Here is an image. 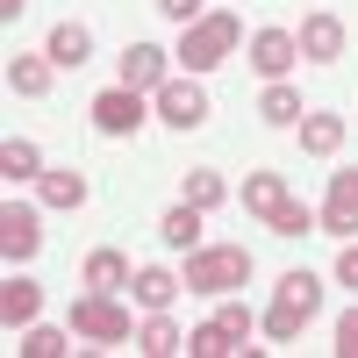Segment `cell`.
<instances>
[{
    "instance_id": "11",
    "label": "cell",
    "mask_w": 358,
    "mask_h": 358,
    "mask_svg": "<svg viewBox=\"0 0 358 358\" xmlns=\"http://www.w3.org/2000/svg\"><path fill=\"white\" fill-rule=\"evenodd\" d=\"M36 308H43V287L36 280H8V287H0V322H8V330H15V322H36Z\"/></svg>"
},
{
    "instance_id": "15",
    "label": "cell",
    "mask_w": 358,
    "mask_h": 358,
    "mask_svg": "<svg viewBox=\"0 0 358 358\" xmlns=\"http://www.w3.org/2000/svg\"><path fill=\"white\" fill-rule=\"evenodd\" d=\"M50 57H8V86H15V94H29V101H43L50 94Z\"/></svg>"
},
{
    "instance_id": "23",
    "label": "cell",
    "mask_w": 358,
    "mask_h": 358,
    "mask_svg": "<svg viewBox=\"0 0 358 358\" xmlns=\"http://www.w3.org/2000/svg\"><path fill=\"white\" fill-rule=\"evenodd\" d=\"M280 301H287V308H301V315H315V308H322L315 273H287V280H280Z\"/></svg>"
},
{
    "instance_id": "17",
    "label": "cell",
    "mask_w": 358,
    "mask_h": 358,
    "mask_svg": "<svg viewBox=\"0 0 358 358\" xmlns=\"http://www.w3.org/2000/svg\"><path fill=\"white\" fill-rule=\"evenodd\" d=\"M158 236H165L172 251H194V244H201V208H194V201H179V208H165V222H158Z\"/></svg>"
},
{
    "instance_id": "30",
    "label": "cell",
    "mask_w": 358,
    "mask_h": 358,
    "mask_svg": "<svg viewBox=\"0 0 358 358\" xmlns=\"http://www.w3.org/2000/svg\"><path fill=\"white\" fill-rule=\"evenodd\" d=\"M158 15H165V22H179V29H187V22H201V0H158Z\"/></svg>"
},
{
    "instance_id": "24",
    "label": "cell",
    "mask_w": 358,
    "mask_h": 358,
    "mask_svg": "<svg viewBox=\"0 0 358 358\" xmlns=\"http://www.w3.org/2000/svg\"><path fill=\"white\" fill-rule=\"evenodd\" d=\"M308 229H322V222L308 215L301 201H280V215H273V236H308Z\"/></svg>"
},
{
    "instance_id": "8",
    "label": "cell",
    "mask_w": 358,
    "mask_h": 358,
    "mask_svg": "<svg viewBox=\"0 0 358 358\" xmlns=\"http://www.w3.org/2000/svg\"><path fill=\"white\" fill-rule=\"evenodd\" d=\"M322 236H358V172L330 179V201H322Z\"/></svg>"
},
{
    "instance_id": "2",
    "label": "cell",
    "mask_w": 358,
    "mask_h": 358,
    "mask_svg": "<svg viewBox=\"0 0 358 358\" xmlns=\"http://www.w3.org/2000/svg\"><path fill=\"white\" fill-rule=\"evenodd\" d=\"M251 280V251L222 244V251H187V294H236Z\"/></svg>"
},
{
    "instance_id": "22",
    "label": "cell",
    "mask_w": 358,
    "mask_h": 358,
    "mask_svg": "<svg viewBox=\"0 0 358 358\" xmlns=\"http://www.w3.org/2000/svg\"><path fill=\"white\" fill-rule=\"evenodd\" d=\"M36 194H43V208H79V201H86V179H79V172H43Z\"/></svg>"
},
{
    "instance_id": "1",
    "label": "cell",
    "mask_w": 358,
    "mask_h": 358,
    "mask_svg": "<svg viewBox=\"0 0 358 358\" xmlns=\"http://www.w3.org/2000/svg\"><path fill=\"white\" fill-rule=\"evenodd\" d=\"M236 36H244V29H236V15H201V22H187V36H179V65L187 72H215L222 57L236 50Z\"/></svg>"
},
{
    "instance_id": "6",
    "label": "cell",
    "mask_w": 358,
    "mask_h": 358,
    "mask_svg": "<svg viewBox=\"0 0 358 358\" xmlns=\"http://www.w3.org/2000/svg\"><path fill=\"white\" fill-rule=\"evenodd\" d=\"M165 79H172V50H158V43H129V50H122V86L158 94Z\"/></svg>"
},
{
    "instance_id": "7",
    "label": "cell",
    "mask_w": 358,
    "mask_h": 358,
    "mask_svg": "<svg viewBox=\"0 0 358 358\" xmlns=\"http://www.w3.org/2000/svg\"><path fill=\"white\" fill-rule=\"evenodd\" d=\"M43 244V229H36V208H22V201H8V208H0V258H29V251H36Z\"/></svg>"
},
{
    "instance_id": "5",
    "label": "cell",
    "mask_w": 358,
    "mask_h": 358,
    "mask_svg": "<svg viewBox=\"0 0 358 358\" xmlns=\"http://www.w3.org/2000/svg\"><path fill=\"white\" fill-rule=\"evenodd\" d=\"M158 122H172V129H201L208 122V94L194 79H165L158 86Z\"/></svg>"
},
{
    "instance_id": "12",
    "label": "cell",
    "mask_w": 358,
    "mask_h": 358,
    "mask_svg": "<svg viewBox=\"0 0 358 358\" xmlns=\"http://www.w3.org/2000/svg\"><path fill=\"white\" fill-rule=\"evenodd\" d=\"M179 287H187V280H172L165 265H143V273L129 280V294H136V301L151 308V315H158V308H172V294H179Z\"/></svg>"
},
{
    "instance_id": "16",
    "label": "cell",
    "mask_w": 358,
    "mask_h": 358,
    "mask_svg": "<svg viewBox=\"0 0 358 358\" xmlns=\"http://www.w3.org/2000/svg\"><path fill=\"white\" fill-rule=\"evenodd\" d=\"M280 201H287V179H280V172H251V179H244V208H251V215L273 222Z\"/></svg>"
},
{
    "instance_id": "32",
    "label": "cell",
    "mask_w": 358,
    "mask_h": 358,
    "mask_svg": "<svg viewBox=\"0 0 358 358\" xmlns=\"http://www.w3.org/2000/svg\"><path fill=\"white\" fill-rule=\"evenodd\" d=\"M337 280H344V287H358V244H344V251H337Z\"/></svg>"
},
{
    "instance_id": "33",
    "label": "cell",
    "mask_w": 358,
    "mask_h": 358,
    "mask_svg": "<svg viewBox=\"0 0 358 358\" xmlns=\"http://www.w3.org/2000/svg\"><path fill=\"white\" fill-rule=\"evenodd\" d=\"M22 8H29V0H0V22H15V15H22Z\"/></svg>"
},
{
    "instance_id": "4",
    "label": "cell",
    "mask_w": 358,
    "mask_h": 358,
    "mask_svg": "<svg viewBox=\"0 0 358 358\" xmlns=\"http://www.w3.org/2000/svg\"><path fill=\"white\" fill-rule=\"evenodd\" d=\"M94 129L101 136H136L143 129V94L136 86H108V94L94 101Z\"/></svg>"
},
{
    "instance_id": "19",
    "label": "cell",
    "mask_w": 358,
    "mask_h": 358,
    "mask_svg": "<svg viewBox=\"0 0 358 358\" xmlns=\"http://www.w3.org/2000/svg\"><path fill=\"white\" fill-rule=\"evenodd\" d=\"M179 344H187V337H179V322H172L165 308H158V315H151V322L136 330V351H151V358H172Z\"/></svg>"
},
{
    "instance_id": "31",
    "label": "cell",
    "mask_w": 358,
    "mask_h": 358,
    "mask_svg": "<svg viewBox=\"0 0 358 358\" xmlns=\"http://www.w3.org/2000/svg\"><path fill=\"white\" fill-rule=\"evenodd\" d=\"M337 351H344V358H358V308L337 322Z\"/></svg>"
},
{
    "instance_id": "10",
    "label": "cell",
    "mask_w": 358,
    "mask_h": 358,
    "mask_svg": "<svg viewBox=\"0 0 358 358\" xmlns=\"http://www.w3.org/2000/svg\"><path fill=\"white\" fill-rule=\"evenodd\" d=\"M86 50H94L86 22H57V29H50V43H43V57H50V65H65V72H79V65H86Z\"/></svg>"
},
{
    "instance_id": "9",
    "label": "cell",
    "mask_w": 358,
    "mask_h": 358,
    "mask_svg": "<svg viewBox=\"0 0 358 358\" xmlns=\"http://www.w3.org/2000/svg\"><path fill=\"white\" fill-rule=\"evenodd\" d=\"M294 57H301V36H287V29H258V36H251V65L265 79H287Z\"/></svg>"
},
{
    "instance_id": "28",
    "label": "cell",
    "mask_w": 358,
    "mask_h": 358,
    "mask_svg": "<svg viewBox=\"0 0 358 358\" xmlns=\"http://www.w3.org/2000/svg\"><path fill=\"white\" fill-rule=\"evenodd\" d=\"M215 322H222V337H229V351H251V315H244V308H222Z\"/></svg>"
},
{
    "instance_id": "18",
    "label": "cell",
    "mask_w": 358,
    "mask_h": 358,
    "mask_svg": "<svg viewBox=\"0 0 358 358\" xmlns=\"http://www.w3.org/2000/svg\"><path fill=\"white\" fill-rule=\"evenodd\" d=\"M136 273H129V258L122 251H94L86 258V287H101V294H115V287H129Z\"/></svg>"
},
{
    "instance_id": "25",
    "label": "cell",
    "mask_w": 358,
    "mask_h": 358,
    "mask_svg": "<svg viewBox=\"0 0 358 358\" xmlns=\"http://www.w3.org/2000/svg\"><path fill=\"white\" fill-rule=\"evenodd\" d=\"M301 322H308L301 308H287V301H280L273 315H265V337H273V344H294V337H301Z\"/></svg>"
},
{
    "instance_id": "29",
    "label": "cell",
    "mask_w": 358,
    "mask_h": 358,
    "mask_svg": "<svg viewBox=\"0 0 358 358\" xmlns=\"http://www.w3.org/2000/svg\"><path fill=\"white\" fill-rule=\"evenodd\" d=\"M22 351H29V358H57V351H72V344H65V330H29Z\"/></svg>"
},
{
    "instance_id": "26",
    "label": "cell",
    "mask_w": 358,
    "mask_h": 358,
    "mask_svg": "<svg viewBox=\"0 0 358 358\" xmlns=\"http://www.w3.org/2000/svg\"><path fill=\"white\" fill-rule=\"evenodd\" d=\"M222 194H229V187H222V172H187V201H194V208H215Z\"/></svg>"
},
{
    "instance_id": "21",
    "label": "cell",
    "mask_w": 358,
    "mask_h": 358,
    "mask_svg": "<svg viewBox=\"0 0 358 358\" xmlns=\"http://www.w3.org/2000/svg\"><path fill=\"white\" fill-rule=\"evenodd\" d=\"M0 172H8V179H43V151L22 143V136H8V143H0Z\"/></svg>"
},
{
    "instance_id": "20",
    "label": "cell",
    "mask_w": 358,
    "mask_h": 358,
    "mask_svg": "<svg viewBox=\"0 0 358 358\" xmlns=\"http://www.w3.org/2000/svg\"><path fill=\"white\" fill-rule=\"evenodd\" d=\"M337 143H344V122H337V115H301V151L330 158Z\"/></svg>"
},
{
    "instance_id": "13",
    "label": "cell",
    "mask_w": 358,
    "mask_h": 358,
    "mask_svg": "<svg viewBox=\"0 0 358 358\" xmlns=\"http://www.w3.org/2000/svg\"><path fill=\"white\" fill-rule=\"evenodd\" d=\"M344 50V22L337 15H308L301 22V57H337Z\"/></svg>"
},
{
    "instance_id": "14",
    "label": "cell",
    "mask_w": 358,
    "mask_h": 358,
    "mask_svg": "<svg viewBox=\"0 0 358 358\" xmlns=\"http://www.w3.org/2000/svg\"><path fill=\"white\" fill-rule=\"evenodd\" d=\"M258 115H265L273 129H294V122H301V94H294L287 79H273V86L258 94Z\"/></svg>"
},
{
    "instance_id": "27",
    "label": "cell",
    "mask_w": 358,
    "mask_h": 358,
    "mask_svg": "<svg viewBox=\"0 0 358 358\" xmlns=\"http://www.w3.org/2000/svg\"><path fill=\"white\" fill-rule=\"evenodd\" d=\"M187 351H194V358H222V351H229L222 322H201V330H187Z\"/></svg>"
},
{
    "instance_id": "3",
    "label": "cell",
    "mask_w": 358,
    "mask_h": 358,
    "mask_svg": "<svg viewBox=\"0 0 358 358\" xmlns=\"http://www.w3.org/2000/svg\"><path fill=\"white\" fill-rule=\"evenodd\" d=\"M72 337H86V344H129V308L94 287L86 301H72Z\"/></svg>"
}]
</instances>
